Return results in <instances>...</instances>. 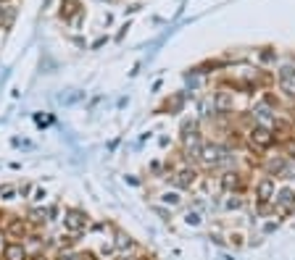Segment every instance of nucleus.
I'll list each match as a JSON object with an SVG mask.
<instances>
[{
  "instance_id": "8",
  "label": "nucleus",
  "mask_w": 295,
  "mask_h": 260,
  "mask_svg": "<svg viewBox=\"0 0 295 260\" xmlns=\"http://www.w3.org/2000/svg\"><path fill=\"white\" fill-rule=\"evenodd\" d=\"M174 184H177L179 189H192L198 184V171L195 169H179L174 173Z\"/></svg>"
},
{
  "instance_id": "6",
  "label": "nucleus",
  "mask_w": 295,
  "mask_h": 260,
  "mask_svg": "<svg viewBox=\"0 0 295 260\" xmlns=\"http://www.w3.org/2000/svg\"><path fill=\"white\" fill-rule=\"evenodd\" d=\"M277 79H280V87L285 89V95L295 97V63H285V66L277 71Z\"/></svg>"
},
{
  "instance_id": "13",
  "label": "nucleus",
  "mask_w": 295,
  "mask_h": 260,
  "mask_svg": "<svg viewBox=\"0 0 295 260\" xmlns=\"http://www.w3.org/2000/svg\"><path fill=\"white\" fill-rule=\"evenodd\" d=\"M74 13H82V5L77 3V0H63V3H61V13H58V16L69 24Z\"/></svg>"
},
{
  "instance_id": "21",
  "label": "nucleus",
  "mask_w": 295,
  "mask_h": 260,
  "mask_svg": "<svg viewBox=\"0 0 295 260\" xmlns=\"http://www.w3.org/2000/svg\"><path fill=\"white\" fill-rule=\"evenodd\" d=\"M29 260H53L48 253H37V255H29Z\"/></svg>"
},
{
  "instance_id": "19",
  "label": "nucleus",
  "mask_w": 295,
  "mask_h": 260,
  "mask_svg": "<svg viewBox=\"0 0 295 260\" xmlns=\"http://www.w3.org/2000/svg\"><path fill=\"white\" fill-rule=\"evenodd\" d=\"M163 200H166V202H171V205H177V202H179L177 192H166V194H163Z\"/></svg>"
},
{
  "instance_id": "2",
  "label": "nucleus",
  "mask_w": 295,
  "mask_h": 260,
  "mask_svg": "<svg viewBox=\"0 0 295 260\" xmlns=\"http://www.w3.org/2000/svg\"><path fill=\"white\" fill-rule=\"evenodd\" d=\"M248 142H251V147H256V150H269L272 145H277L274 139V132L269 124H253L251 129H248Z\"/></svg>"
},
{
  "instance_id": "18",
  "label": "nucleus",
  "mask_w": 295,
  "mask_h": 260,
  "mask_svg": "<svg viewBox=\"0 0 295 260\" xmlns=\"http://www.w3.org/2000/svg\"><path fill=\"white\" fill-rule=\"evenodd\" d=\"M240 205H243V200H240V197H237V194H232V197H229V200H227V208H229V210H232V208L237 210Z\"/></svg>"
},
{
  "instance_id": "22",
  "label": "nucleus",
  "mask_w": 295,
  "mask_h": 260,
  "mask_svg": "<svg viewBox=\"0 0 295 260\" xmlns=\"http://www.w3.org/2000/svg\"><path fill=\"white\" fill-rule=\"evenodd\" d=\"M29 192H32V184H24V187H18V194H24V197H26Z\"/></svg>"
},
{
  "instance_id": "23",
  "label": "nucleus",
  "mask_w": 295,
  "mask_h": 260,
  "mask_svg": "<svg viewBox=\"0 0 295 260\" xmlns=\"http://www.w3.org/2000/svg\"><path fill=\"white\" fill-rule=\"evenodd\" d=\"M5 242H8V239L3 237V231H0V253H3V247H5Z\"/></svg>"
},
{
  "instance_id": "26",
  "label": "nucleus",
  "mask_w": 295,
  "mask_h": 260,
  "mask_svg": "<svg viewBox=\"0 0 295 260\" xmlns=\"http://www.w3.org/2000/svg\"><path fill=\"white\" fill-rule=\"evenodd\" d=\"M0 11H3V5H0Z\"/></svg>"
},
{
  "instance_id": "24",
  "label": "nucleus",
  "mask_w": 295,
  "mask_h": 260,
  "mask_svg": "<svg viewBox=\"0 0 295 260\" xmlns=\"http://www.w3.org/2000/svg\"><path fill=\"white\" fill-rule=\"evenodd\" d=\"M3 218H5V216H3V210H0V224H3Z\"/></svg>"
},
{
  "instance_id": "15",
  "label": "nucleus",
  "mask_w": 295,
  "mask_h": 260,
  "mask_svg": "<svg viewBox=\"0 0 295 260\" xmlns=\"http://www.w3.org/2000/svg\"><path fill=\"white\" fill-rule=\"evenodd\" d=\"M77 260H100V255L92 250H82V253H77Z\"/></svg>"
},
{
  "instance_id": "16",
  "label": "nucleus",
  "mask_w": 295,
  "mask_h": 260,
  "mask_svg": "<svg viewBox=\"0 0 295 260\" xmlns=\"http://www.w3.org/2000/svg\"><path fill=\"white\" fill-rule=\"evenodd\" d=\"M53 260H77V253H74V250H61Z\"/></svg>"
},
{
  "instance_id": "12",
  "label": "nucleus",
  "mask_w": 295,
  "mask_h": 260,
  "mask_svg": "<svg viewBox=\"0 0 295 260\" xmlns=\"http://www.w3.org/2000/svg\"><path fill=\"white\" fill-rule=\"evenodd\" d=\"M274 205H285V213H290L295 208V192L293 189H280L274 194Z\"/></svg>"
},
{
  "instance_id": "7",
  "label": "nucleus",
  "mask_w": 295,
  "mask_h": 260,
  "mask_svg": "<svg viewBox=\"0 0 295 260\" xmlns=\"http://www.w3.org/2000/svg\"><path fill=\"white\" fill-rule=\"evenodd\" d=\"M0 258L3 260H29V250H26L24 242H5Z\"/></svg>"
},
{
  "instance_id": "14",
  "label": "nucleus",
  "mask_w": 295,
  "mask_h": 260,
  "mask_svg": "<svg viewBox=\"0 0 295 260\" xmlns=\"http://www.w3.org/2000/svg\"><path fill=\"white\" fill-rule=\"evenodd\" d=\"M16 194H18V189H13V187H0V200H3V202L13 200Z\"/></svg>"
},
{
  "instance_id": "10",
  "label": "nucleus",
  "mask_w": 295,
  "mask_h": 260,
  "mask_svg": "<svg viewBox=\"0 0 295 260\" xmlns=\"http://www.w3.org/2000/svg\"><path fill=\"white\" fill-rule=\"evenodd\" d=\"M264 169H266V176L277 179V176H282L285 169H288V158H285V155H274V158H269V161L264 163Z\"/></svg>"
},
{
  "instance_id": "11",
  "label": "nucleus",
  "mask_w": 295,
  "mask_h": 260,
  "mask_svg": "<svg viewBox=\"0 0 295 260\" xmlns=\"http://www.w3.org/2000/svg\"><path fill=\"white\" fill-rule=\"evenodd\" d=\"M111 245H114V250H116V253H129V250H135V239L132 237H129V234H124V231H114V242H111Z\"/></svg>"
},
{
  "instance_id": "25",
  "label": "nucleus",
  "mask_w": 295,
  "mask_h": 260,
  "mask_svg": "<svg viewBox=\"0 0 295 260\" xmlns=\"http://www.w3.org/2000/svg\"><path fill=\"white\" fill-rule=\"evenodd\" d=\"M0 3H13V0H0Z\"/></svg>"
},
{
  "instance_id": "17",
  "label": "nucleus",
  "mask_w": 295,
  "mask_h": 260,
  "mask_svg": "<svg viewBox=\"0 0 295 260\" xmlns=\"http://www.w3.org/2000/svg\"><path fill=\"white\" fill-rule=\"evenodd\" d=\"M258 55H261V61H264V63H269V61H274V58H277V53H274L272 48H264Z\"/></svg>"
},
{
  "instance_id": "4",
  "label": "nucleus",
  "mask_w": 295,
  "mask_h": 260,
  "mask_svg": "<svg viewBox=\"0 0 295 260\" xmlns=\"http://www.w3.org/2000/svg\"><path fill=\"white\" fill-rule=\"evenodd\" d=\"M253 192H256V202H258V205H266V202H274L277 184H274V179H272V176H261V179L256 181Z\"/></svg>"
},
{
  "instance_id": "3",
  "label": "nucleus",
  "mask_w": 295,
  "mask_h": 260,
  "mask_svg": "<svg viewBox=\"0 0 295 260\" xmlns=\"http://www.w3.org/2000/svg\"><path fill=\"white\" fill-rule=\"evenodd\" d=\"M63 226H66L69 234H79L90 226V218L82 208H66L63 210Z\"/></svg>"
},
{
  "instance_id": "9",
  "label": "nucleus",
  "mask_w": 295,
  "mask_h": 260,
  "mask_svg": "<svg viewBox=\"0 0 295 260\" xmlns=\"http://www.w3.org/2000/svg\"><path fill=\"white\" fill-rule=\"evenodd\" d=\"M245 187V179L240 171H227L224 176H221V189L224 192H240Z\"/></svg>"
},
{
  "instance_id": "5",
  "label": "nucleus",
  "mask_w": 295,
  "mask_h": 260,
  "mask_svg": "<svg viewBox=\"0 0 295 260\" xmlns=\"http://www.w3.org/2000/svg\"><path fill=\"white\" fill-rule=\"evenodd\" d=\"M232 108H235V92L232 89H227V87H221L214 92V110L221 116H227V113H232Z\"/></svg>"
},
{
  "instance_id": "1",
  "label": "nucleus",
  "mask_w": 295,
  "mask_h": 260,
  "mask_svg": "<svg viewBox=\"0 0 295 260\" xmlns=\"http://www.w3.org/2000/svg\"><path fill=\"white\" fill-rule=\"evenodd\" d=\"M32 234V224L21 216H8V221L3 224V237L8 242H24Z\"/></svg>"
},
{
  "instance_id": "20",
  "label": "nucleus",
  "mask_w": 295,
  "mask_h": 260,
  "mask_svg": "<svg viewBox=\"0 0 295 260\" xmlns=\"http://www.w3.org/2000/svg\"><path fill=\"white\" fill-rule=\"evenodd\" d=\"M45 197H48V194H45V189H37V192H34V197H32V200H34V202H42Z\"/></svg>"
}]
</instances>
